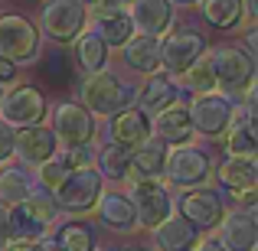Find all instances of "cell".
<instances>
[{"mask_svg":"<svg viewBox=\"0 0 258 251\" xmlns=\"http://www.w3.org/2000/svg\"><path fill=\"white\" fill-rule=\"evenodd\" d=\"M79 101L88 108L92 114H101V118H111L114 111L127 108L134 101V88L124 85L114 72L98 69V72H88L79 85Z\"/></svg>","mask_w":258,"mask_h":251,"instance_id":"obj_1","label":"cell"},{"mask_svg":"<svg viewBox=\"0 0 258 251\" xmlns=\"http://www.w3.org/2000/svg\"><path fill=\"white\" fill-rule=\"evenodd\" d=\"M209 62H213V75H216V88H226L229 95H239L245 88H252L255 82V56L248 49L239 46H216L206 52Z\"/></svg>","mask_w":258,"mask_h":251,"instance_id":"obj_2","label":"cell"},{"mask_svg":"<svg viewBox=\"0 0 258 251\" xmlns=\"http://www.w3.org/2000/svg\"><path fill=\"white\" fill-rule=\"evenodd\" d=\"M59 215V206L52 196H36L30 193L26 199H20L10 212V225H13V241H39L49 235L52 222Z\"/></svg>","mask_w":258,"mask_h":251,"instance_id":"obj_3","label":"cell"},{"mask_svg":"<svg viewBox=\"0 0 258 251\" xmlns=\"http://www.w3.org/2000/svg\"><path fill=\"white\" fill-rule=\"evenodd\" d=\"M101 196V173L95 166H76L59 180V186L52 189V199L59 209L72 215H82L88 209H95Z\"/></svg>","mask_w":258,"mask_h":251,"instance_id":"obj_4","label":"cell"},{"mask_svg":"<svg viewBox=\"0 0 258 251\" xmlns=\"http://www.w3.org/2000/svg\"><path fill=\"white\" fill-rule=\"evenodd\" d=\"M88 26V10L79 0H46L39 7V33L52 43H76Z\"/></svg>","mask_w":258,"mask_h":251,"instance_id":"obj_5","label":"cell"},{"mask_svg":"<svg viewBox=\"0 0 258 251\" xmlns=\"http://www.w3.org/2000/svg\"><path fill=\"white\" fill-rule=\"evenodd\" d=\"M164 176L170 186H180V189L206 186L209 176H213V160L206 157V150H200L186 140V144H176L173 150H167Z\"/></svg>","mask_w":258,"mask_h":251,"instance_id":"obj_6","label":"cell"},{"mask_svg":"<svg viewBox=\"0 0 258 251\" xmlns=\"http://www.w3.org/2000/svg\"><path fill=\"white\" fill-rule=\"evenodd\" d=\"M0 56L13 65H30L39 56V30L20 13L0 17Z\"/></svg>","mask_w":258,"mask_h":251,"instance_id":"obj_7","label":"cell"},{"mask_svg":"<svg viewBox=\"0 0 258 251\" xmlns=\"http://www.w3.org/2000/svg\"><path fill=\"white\" fill-rule=\"evenodd\" d=\"M127 199L134 206V215H138L141 228H154L173 212V199L167 193V186L160 180H131V189H127Z\"/></svg>","mask_w":258,"mask_h":251,"instance_id":"obj_8","label":"cell"},{"mask_svg":"<svg viewBox=\"0 0 258 251\" xmlns=\"http://www.w3.org/2000/svg\"><path fill=\"white\" fill-rule=\"evenodd\" d=\"M232 114H235V101L216 92H200L189 105L193 131L203 134V137H222L226 127L232 124Z\"/></svg>","mask_w":258,"mask_h":251,"instance_id":"obj_9","label":"cell"},{"mask_svg":"<svg viewBox=\"0 0 258 251\" xmlns=\"http://www.w3.org/2000/svg\"><path fill=\"white\" fill-rule=\"evenodd\" d=\"M52 134L62 147L72 144H92L95 137V118L82 101H59L52 108Z\"/></svg>","mask_w":258,"mask_h":251,"instance_id":"obj_10","label":"cell"},{"mask_svg":"<svg viewBox=\"0 0 258 251\" xmlns=\"http://www.w3.org/2000/svg\"><path fill=\"white\" fill-rule=\"evenodd\" d=\"M0 114L10 127H26V124H39L46 118V98L39 88L33 85H17L10 92H4L0 101Z\"/></svg>","mask_w":258,"mask_h":251,"instance_id":"obj_11","label":"cell"},{"mask_svg":"<svg viewBox=\"0 0 258 251\" xmlns=\"http://www.w3.org/2000/svg\"><path fill=\"white\" fill-rule=\"evenodd\" d=\"M206 52V39L193 30H176L160 43V65L167 69V75H183L196 59Z\"/></svg>","mask_w":258,"mask_h":251,"instance_id":"obj_12","label":"cell"},{"mask_svg":"<svg viewBox=\"0 0 258 251\" xmlns=\"http://www.w3.org/2000/svg\"><path fill=\"white\" fill-rule=\"evenodd\" d=\"M56 150H59V140H56V134H52V127L26 124V127H20V131H13V157L23 166H39Z\"/></svg>","mask_w":258,"mask_h":251,"instance_id":"obj_13","label":"cell"},{"mask_svg":"<svg viewBox=\"0 0 258 251\" xmlns=\"http://www.w3.org/2000/svg\"><path fill=\"white\" fill-rule=\"evenodd\" d=\"M180 212L186 222H193L200 232H209V228L219 225L222 219V199L216 189H200V186H189V193L180 196Z\"/></svg>","mask_w":258,"mask_h":251,"instance_id":"obj_14","label":"cell"},{"mask_svg":"<svg viewBox=\"0 0 258 251\" xmlns=\"http://www.w3.org/2000/svg\"><path fill=\"white\" fill-rule=\"evenodd\" d=\"M219 241L226 251H255L258 245V225H255V212L252 209H232L222 212L219 219Z\"/></svg>","mask_w":258,"mask_h":251,"instance_id":"obj_15","label":"cell"},{"mask_svg":"<svg viewBox=\"0 0 258 251\" xmlns=\"http://www.w3.org/2000/svg\"><path fill=\"white\" fill-rule=\"evenodd\" d=\"M151 134H157L160 144H186L189 137H193V121H189V105H183V101H170L167 108H160L157 114H154L151 121Z\"/></svg>","mask_w":258,"mask_h":251,"instance_id":"obj_16","label":"cell"},{"mask_svg":"<svg viewBox=\"0 0 258 251\" xmlns=\"http://www.w3.org/2000/svg\"><path fill=\"white\" fill-rule=\"evenodd\" d=\"M127 17L134 23V33L164 36L173 23V4L170 0H131L127 4Z\"/></svg>","mask_w":258,"mask_h":251,"instance_id":"obj_17","label":"cell"},{"mask_svg":"<svg viewBox=\"0 0 258 251\" xmlns=\"http://www.w3.org/2000/svg\"><path fill=\"white\" fill-rule=\"evenodd\" d=\"M151 232H154L157 251H193L196 241H200V228L193 222H186L183 215H173V212L160 225H154Z\"/></svg>","mask_w":258,"mask_h":251,"instance_id":"obj_18","label":"cell"},{"mask_svg":"<svg viewBox=\"0 0 258 251\" xmlns=\"http://www.w3.org/2000/svg\"><path fill=\"white\" fill-rule=\"evenodd\" d=\"M151 137V118H147L141 108H121V111L111 114V140L121 147H138Z\"/></svg>","mask_w":258,"mask_h":251,"instance_id":"obj_19","label":"cell"},{"mask_svg":"<svg viewBox=\"0 0 258 251\" xmlns=\"http://www.w3.org/2000/svg\"><path fill=\"white\" fill-rule=\"evenodd\" d=\"M164 160H167V144L147 137L144 144L131 147V160H127L124 180H160L164 176Z\"/></svg>","mask_w":258,"mask_h":251,"instance_id":"obj_20","label":"cell"},{"mask_svg":"<svg viewBox=\"0 0 258 251\" xmlns=\"http://www.w3.org/2000/svg\"><path fill=\"white\" fill-rule=\"evenodd\" d=\"M124 65L141 75H151L160 69V36H147V33H134L124 46Z\"/></svg>","mask_w":258,"mask_h":251,"instance_id":"obj_21","label":"cell"},{"mask_svg":"<svg viewBox=\"0 0 258 251\" xmlns=\"http://www.w3.org/2000/svg\"><path fill=\"white\" fill-rule=\"evenodd\" d=\"M219 183L229 189V193H245V189L258 186V163L255 157H245V153H229L219 163Z\"/></svg>","mask_w":258,"mask_h":251,"instance_id":"obj_22","label":"cell"},{"mask_svg":"<svg viewBox=\"0 0 258 251\" xmlns=\"http://www.w3.org/2000/svg\"><path fill=\"white\" fill-rule=\"evenodd\" d=\"M95 209H98V219L108 228H114V232H134L138 228V215H134V206L124 193H114V189L111 193H101Z\"/></svg>","mask_w":258,"mask_h":251,"instance_id":"obj_23","label":"cell"},{"mask_svg":"<svg viewBox=\"0 0 258 251\" xmlns=\"http://www.w3.org/2000/svg\"><path fill=\"white\" fill-rule=\"evenodd\" d=\"M134 98H138V108H141V111H144L147 118H154L160 108H167V105H170V101L176 98L173 75H160V72H151V78L141 85V92L134 95Z\"/></svg>","mask_w":258,"mask_h":251,"instance_id":"obj_24","label":"cell"},{"mask_svg":"<svg viewBox=\"0 0 258 251\" xmlns=\"http://www.w3.org/2000/svg\"><path fill=\"white\" fill-rule=\"evenodd\" d=\"M76 56H79V65H82L85 72L108 69V46H105V39H101L95 30H88V26L76 39Z\"/></svg>","mask_w":258,"mask_h":251,"instance_id":"obj_25","label":"cell"},{"mask_svg":"<svg viewBox=\"0 0 258 251\" xmlns=\"http://www.w3.org/2000/svg\"><path fill=\"white\" fill-rule=\"evenodd\" d=\"M196 4H200L203 20L216 30H232L245 20L242 17V0H196Z\"/></svg>","mask_w":258,"mask_h":251,"instance_id":"obj_26","label":"cell"},{"mask_svg":"<svg viewBox=\"0 0 258 251\" xmlns=\"http://www.w3.org/2000/svg\"><path fill=\"white\" fill-rule=\"evenodd\" d=\"M92 30L98 33L101 39H105V46L111 49V46H124L127 39L134 36V23L127 13H108V17H92Z\"/></svg>","mask_w":258,"mask_h":251,"instance_id":"obj_27","label":"cell"},{"mask_svg":"<svg viewBox=\"0 0 258 251\" xmlns=\"http://www.w3.org/2000/svg\"><path fill=\"white\" fill-rule=\"evenodd\" d=\"M30 193H33V180L23 166H4L0 170V199L4 202L17 206V202L26 199Z\"/></svg>","mask_w":258,"mask_h":251,"instance_id":"obj_28","label":"cell"},{"mask_svg":"<svg viewBox=\"0 0 258 251\" xmlns=\"http://www.w3.org/2000/svg\"><path fill=\"white\" fill-rule=\"evenodd\" d=\"M59 251H95V232L85 222H66L56 232V238H49Z\"/></svg>","mask_w":258,"mask_h":251,"instance_id":"obj_29","label":"cell"},{"mask_svg":"<svg viewBox=\"0 0 258 251\" xmlns=\"http://www.w3.org/2000/svg\"><path fill=\"white\" fill-rule=\"evenodd\" d=\"M127 160H131V150L111 140V144H105L98 150L95 170H98L101 176H108V180H124V176H127Z\"/></svg>","mask_w":258,"mask_h":251,"instance_id":"obj_30","label":"cell"},{"mask_svg":"<svg viewBox=\"0 0 258 251\" xmlns=\"http://www.w3.org/2000/svg\"><path fill=\"white\" fill-rule=\"evenodd\" d=\"M183 78H186V88L189 92H216V75H213V62H209V56L203 52L200 59H196L193 65H189L186 72H183Z\"/></svg>","mask_w":258,"mask_h":251,"instance_id":"obj_31","label":"cell"},{"mask_svg":"<svg viewBox=\"0 0 258 251\" xmlns=\"http://www.w3.org/2000/svg\"><path fill=\"white\" fill-rule=\"evenodd\" d=\"M36 173H39V183H43V186L52 193V189L59 186V180H62V176L69 173V166L62 163V157H59V153H52L49 160H43V163L36 166Z\"/></svg>","mask_w":258,"mask_h":251,"instance_id":"obj_32","label":"cell"},{"mask_svg":"<svg viewBox=\"0 0 258 251\" xmlns=\"http://www.w3.org/2000/svg\"><path fill=\"white\" fill-rule=\"evenodd\" d=\"M59 157H62V163L69 170L76 166H92V150H88V144H72V147H62V150H56Z\"/></svg>","mask_w":258,"mask_h":251,"instance_id":"obj_33","label":"cell"},{"mask_svg":"<svg viewBox=\"0 0 258 251\" xmlns=\"http://www.w3.org/2000/svg\"><path fill=\"white\" fill-rule=\"evenodd\" d=\"M7 157H13V127L7 121H0V163Z\"/></svg>","mask_w":258,"mask_h":251,"instance_id":"obj_34","label":"cell"},{"mask_svg":"<svg viewBox=\"0 0 258 251\" xmlns=\"http://www.w3.org/2000/svg\"><path fill=\"white\" fill-rule=\"evenodd\" d=\"M7 251H59L52 241L39 238V241H17V245H7Z\"/></svg>","mask_w":258,"mask_h":251,"instance_id":"obj_35","label":"cell"},{"mask_svg":"<svg viewBox=\"0 0 258 251\" xmlns=\"http://www.w3.org/2000/svg\"><path fill=\"white\" fill-rule=\"evenodd\" d=\"M13 241V225H10V209L0 206V248H7Z\"/></svg>","mask_w":258,"mask_h":251,"instance_id":"obj_36","label":"cell"},{"mask_svg":"<svg viewBox=\"0 0 258 251\" xmlns=\"http://www.w3.org/2000/svg\"><path fill=\"white\" fill-rule=\"evenodd\" d=\"M10 82H17V65L0 56V85H10Z\"/></svg>","mask_w":258,"mask_h":251,"instance_id":"obj_37","label":"cell"},{"mask_svg":"<svg viewBox=\"0 0 258 251\" xmlns=\"http://www.w3.org/2000/svg\"><path fill=\"white\" fill-rule=\"evenodd\" d=\"M235 199H239L242 209H255L258 202V189H245V193H235Z\"/></svg>","mask_w":258,"mask_h":251,"instance_id":"obj_38","label":"cell"},{"mask_svg":"<svg viewBox=\"0 0 258 251\" xmlns=\"http://www.w3.org/2000/svg\"><path fill=\"white\" fill-rule=\"evenodd\" d=\"M242 17H245V23H255L258 20V0H242Z\"/></svg>","mask_w":258,"mask_h":251,"instance_id":"obj_39","label":"cell"},{"mask_svg":"<svg viewBox=\"0 0 258 251\" xmlns=\"http://www.w3.org/2000/svg\"><path fill=\"white\" fill-rule=\"evenodd\" d=\"M193 251H226V248H222L219 238H206V241H196Z\"/></svg>","mask_w":258,"mask_h":251,"instance_id":"obj_40","label":"cell"},{"mask_svg":"<svg viewBox=\"0 0 258 251\" xmlns=\"http://www.w3.org/2000/svg\"><path fill=\"white\" fill-rule=\"evenodd\" d=\"M245 46H248V52L255 56V46H258V39H255V30H248V33H245Z\"/></svg>","mask_w":258,"mask_h":251,"instance_id":"obj_41","label":"cell"},{"mask_svg":"<svg viewBox=\"0 0 258 251\" xmlns=\"http://www.w3.org/2000/svg\"><path fill=\"white\" fill-rule=\"evenodd\" d=\"M170 4H176V7H186V4H196V0H170Z\"/></svg>","mask_w":258,"mask_h":251,"instance_id":"obj_42","label":"cell"},{"mask_svg":"<svg viewBox=\"0 0 258 251\" xmlns=\"http://www.w3.org/2000/svg\"><path fill=\"white\" fill-rule=\"evenodd\" d=\"M121 251H144V248H121Z\"/></svg>","mask_w":258,"mask_h":251,"instance_id":"obj_43","label":"cell"},{"mask_svg":"<svg viewBox=\"0 0 258 251\" xmlns=\"http://www.w3.org/2000/svg\"><path fill=\"white\" fill-rule=\"evenodd\" d=\"M0 101H4V85H0Z\"/></svg>","mask_w":258,"mask_h":251,"instance_id":"obj_44","label":"cell"},{"mask_svg":"<svg viewBox=\"0 0 258 251\" xmlns=\"http://www.w3.org/2000/svg\"><path fill=\"white\" fill-rule=\"evenodd\" d=\"M0 251H7V248H0Z\"/></svg>","mask_w":258,"mask_h":251,"instance_id":"obj_45","label":"cell"}]
</instances>
